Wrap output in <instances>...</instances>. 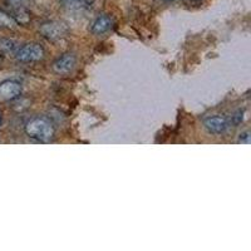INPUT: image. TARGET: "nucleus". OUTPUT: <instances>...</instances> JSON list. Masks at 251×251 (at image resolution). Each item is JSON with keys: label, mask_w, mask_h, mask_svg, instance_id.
Returning <instances> with one entry per match:
<instances>
[{"label": "nucleus", "mask_w": 251, "mask_h": 251, "mask_svg": "<svg viewBox=\"0 0 251 251\" xmlns=\"http://www.w3.org/2000/svg\"><path fill=\"white\" fill-rule=\"evenodd\" d=\"M77 63V58L73 53H66L62 57L58 58L54 63H53V71L59 75H69L75 67Z\"/></svg>", "instance_id": "5"}, {"label": "nucleus", "mask_w": 251, "mask_h": 251, "mask_svg": "<svg viewBox=\"0 0 251 251\" xmlns=\"http://www.w3.org/2000/svg\"><path fill=\"white\" fill-rule=\"evenodd\" d=\"M15 58L22 63L39 62L44 58V49L38 43L25 44L23 47H19L15 53Z\"/></svg>", "instance_id": "2"}, {"label": "nucleus", "mask_w": 251, "mask_h": 251, "mask_svg": "<svg viewBox=\"0 0 251 251\" xmlns=\"http://www.w3.org/2000/svg\"><path fill=\"white\" fill-rule=\"evenodd\" d=\"M239 142L240 143H250V132L245 131V132H243V133L240 134Z\"/></svg>", "instance_id": "13"}, {"label": "nucleus", "mask_w": 251, "mask_h": 251, "mask_svg": "<svg viewBox=\"0 0 251 251\" xmlns=\"http://www.w3.org/2000/svg\"><path fill=\"white\" fill-rule=\"evenodd\" d=\"M13 19L15 20V23L20 24V25H26L30 22V13L28 12L26 8H15L13 9Z\"/></svg>", "instance_id": "9"}, {"label": "nucleus", "mask_w": 251, "mask_h": 251, "mask_svg": "<svg viewBox=\"0 0 251 251\" xmlns=\"http://www.w3.org/2000/svg\"><path fill=\"white\" fill-rule=\"evenodd\" d=\"M40 34L49 40H58L66 37L68 33V28L62 22H46L40 25Z\"/></svg>", "instance_id": "3"}, {"label": "nucleus", "mask_w": 251, "mask_h": 251, "mask_svg": "<svg viewBox=\"0 0 251 251\" xmlns=\"http://www.w3.org/2000/svg\"><path fill=\"white\" fill-rule=\"evenodd\" d=\"M1 123H3V113L0 112V126H1Z\"/></svg>", "instance_id": "15"}, {"label": "nucleus", "mask_w": 251, "mask_h": 251, "mask_svg": "<svg viewBox=\"0 0 251 251\" xmlns=\"http://www.w3.org/2000/svg\"><path fill=\"white\" fill-rule=\"evenodd\" d=\"M113 26V19L109 15H100L92 24L91 31L96 35H102L109 31Z\"/></svg>", "instance_id": "7"}, {"label": "nucleus", "mask_w": 251, "mask_h": 251, "mask_svg": "<svg viewBox=\"0 0 251 251\" xmlns=\"http://www.w3.org/2000/svg\"><path fill=\"white\" fill-rule=\"evenodd\" d=\"M1 62H3V57L0 55V64H1Z\"/></svg>", "instance_id": "16"}, {"label": "nucleus", "mask_w": 251, "mask_h": 251, "mask_svg": "<svg viewBox=\"0 0 251 251\" xmlns=\"http://www.w3.org/2000/svg\"><path fill=\"white\" fill-rule=\"evenodd\" d=\"M68 4H77V5H82L83 0H66Z\"/></svg>", "instance_id": "14"}, {"label": "nucleus", "mask_w": 251, "mask_h": 251, "mask_svg": "<svg viewBox=\"0 0 251 251\" xmlns=\"http://www.w3.org/2000/svg\"><path fill=\"white\" fill-rule=\"evenodd\" d=\"M19 49V43L8 38H0V53L5 55H15Z\"/></svg>", "instance_id": "8"}, {"label": "nucleus", "mask_w": 251, "mask_h": 251, "mask_svg": "<svg viewBox=\"0 0 251 251\" xmlns=\"http://www.w3.org/2000/svg\"><path fill=\"white\" fill-rule=\"evenodd\" d=\"M22 94V84L17 80H4L0 83V102H13Z\"/></svg>", "instance_id": "4"}, {"label": "nucleus", "mask_w": 251, "mask_h": 251, "mask_svg": "<svg viewBox=\"0 0 251 251\" xmlns=\"http://www.w3.org/2000/svg\"><path fill=\"white\" fill-rule=\"evenodd\" d=\"M18 24L15 23V20L10 14L0 9V28L6 29H14Z\"/></svg>", "instance_id": "10"}, {"label": "nucleus", "mask_w": 251, "mask_h": 251, "mask_svg": "<svg viewBox=\"0 0 251 251\" xmlns=\"http://www.w3.org/2000/svg\"><path fill=\"white\" fill-rule=\"evenodd\" d=\"M25 133L33 140L39 142H49L54 137V126L48 118L34 117L29 120L25 125Z\"/></svg>", "instance_id": "1"}, {"label": "nucleus", "mask_w": 251, "mask_h": 251, "mask_svg": "<svg viewBox=\"0 0 251 251\" xmlns=\"http://www.w3.org/2000/svg\"><path fill=\"white\" fill-rule=\"evenodd\" d=\"M244 113H245V111H244V109H243V111L240 109V111H237L236 113H235L234 116H232L231 123L235 126V127H236V126H239L240 123H243V121H244Z\"/></svg>", "instance_id": "12"}, {"label": "nucleus", "mask_w": 251, "mask_h": 251, "mask_svg": "<svg viewBox=\"0 0 251 251\" xmlns=\"http://www.w3.org/2000/svg\"><path fill=\"white\" fill-rule=\"evenodd\" d=\"M203 126L208 133L221 134L228 128V121L221 116H214V117L206 118Z\"/></svg>", "instance_id": "6"}, {"label": "nucleus", "mask_w": 251, "mask_h": 251, "mask_svg": "<svg viewBox=\"0 0 251 251\" xmlns=\"http://www.w3.org/2000/svg\"><path fill=\"white\" fill-rule=\"evenodd\" d=\"M6 3L12 6L13 9L15 8H26L30 4V0H6Z\"/></svg>", "instance_id": "11"}]
</instances>
